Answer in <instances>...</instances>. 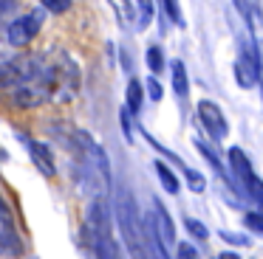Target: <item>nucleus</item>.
<instances>
[{
    "label": "nucleus",
    "instance_id": "6e6552de",
    "mask_svg": "<svg viewBox=\"0 0 263 259\" xmlns=\"http://www.w3.org/2000/svg\"><path fill=\"white\" fill-rule=\"evenodd\" d=\"M0 253H6L12 259L23 253V240L17 234V225H14V217L9 211L3 195H0Z\"/></svg>",
    "mask_w": 263,
    "mask_h": 259
},
{
    "label": "nucleus",
    "instance_id": "20e7f679",
    "mask_svg": "<svg viewBox=\"0 0 263 259\" xmlns=\"http://www.w3.org/2000/svg\"><path fill=\"white\" fill-rule=\"evenodd\" d=\"M116 223H119L125 248L130 251L133 259H150L147 251V223H142V214L136 208V200L127 189H119L116 195Z\"/></svg>",
    "mask_w": 263,
    "mask_h": 259
},
{
    "label": "nucleus",
    "instance_id": "a878e982",
    "mask_svg": "<svg viewBox=\"0 0 263 259\" xmlns=\"http://www.w3.org/2000/svg\"><path fill=\"white\" fill-rule=\"evenodd\" d=\"M14 6H17V0H0V26H3L6 17L14 11Z\"/></svg>",
    "mask_w": 263,
    "mask_h": 259
},
{
    "label": "nucleus",
    "instance_id": "bb28decb",
    "mask_svg": "<svg viewBox=\"0 0 263 259\" xmlns=\"http://www.w3.org/2000/svg\"><path fill=\"white\" fill-rule=\"evenodd\" d=\"M178 259H198V251H195L190 242H181V245H178Z\"/></svg>",
    "mask_w": 263,
    "mask_h": 259
},
{
    "label": "nucleus",
    "instance_id": "0eeeda50",
    "mask_svg": "<svg viewBox=\"0 0 263 259\" xmlns=\"http://www.w3.org/2000/svg\"><path fill=\"white\" fill-rule=\"evenodd\" d=\"M235 82L240 88H255L260 82V56H257V45L243 42L240 45V56L235 62Z\"/></svg>",
    "mask_w": 263,
    "mask_h": 259
},
{
    "label": "nucleus",
    "instance_id": "4468645a",
    "mask_svg": "<svg viewBox=\"0 0 263 259\" xmlns=\"http://www.w3.org/2000/svg\"><path fill=\"white\" fill-rule=\"evenodd\" d=\"M153 169H156V175H159L161 186H164V189L170 191V195H178L181 183H178V175L170 169V163H167V161H156V163H153Z\"/></svg>",
    "mask_w": 263,
    "mask_h": 259
},
{
    "label": "nucleus",
    "instance_id": "dca6fc26",
    "mask_svg": "<svg viewBox=\"0 0 263 259\" xmlns=\"http://www.w3.org/2000/svg\"><path fill=\"white\" fill-rule=\"evenodd\" d=\"M110 6H114V11H116L122 26H130V23L136 20V9H133L130 0H110Z\"/></svg>",
    "mask_w": 263,
    "mask_h": 259
},
{
    "label": "nucleus",
    "instance_id": "b1692460",
    "mask_svg": "<svg viewBox=\"0 0 263 259\" xmlns=\"http://www.w3.org/2000/svg\"><path fill=\"white\" fill-rule=\"evenodd\" d=\"M119 121H122V133H125V138L133 141V116H130L127 107H122V110H119Z\"/></svg>",
    "mask_w": 263,
    "mask_h": 259
},
{
    "label": "nucleus",
    "instance_id": "5701e85b",
    "mask_svg": "<svg viewBox=\"0 0 263 259\" xmlns=\"http://www.w3.org/2000/svg\"><path fill=\"white\" fill-rule=\"evenodd\" d=\"M71 3H74V0H40V6L46 11H51V14H65V11L71 9Z\"/></svg>",
    "mask_w": 263,
    "mask_h": 259
},
{
    "label": "nucleus",
    "instance_id": "412c9836",
    "mask_svg": "<svg viewBox=\"0 0 263 259\" xmlns=\"http://www.w3.org/2000/svg\"><path fill=\"white\" fill-rule=\"evenodd\" d=\"M184 225H187V231L195 236V240H206V236H210L206 225L201 223V220H195V217H184Z\"/></svg>",
    "mask_w": 263,
    "mask_h": 259
},
{
    "label": "nucleus",
    "instance_id": "9b49d317",
    "mask_svg": "<svg viewBox=\"0 0 263 259\" xmlns=\"http://www.w3.org/2000/svg\"><path fill=\"white\" fill-rule=\"evenodd\" d=\"M17 138L26 141V146H29V155H31V161H34V166L40 169L46 178H54V175H57V163H54V152L48 149V144L34 141V138H29V135H23V133H17Z\"/></svg>",
    "mask_w": 263,
    "mask_h": 259
},
{
    "label": "nucleus",
    "instance_id": "4be33fe9",
    "mask_svg": "<svg viewBox=\"0 0 263 259\" xmlns=\"http://www.w3.org/2000/svg\"><path fill=\"white\" fill-rule=\"evenodd\" d=\"M159 3H161V9H164L167 20L178 26V23H181V9H178V0H159Z\"/></svg>",
    "mask_w": 263,
    "mask_h": 259
},
{
    "label": "nucleus",
    "instance_id": "6ab92c4d",
    "mask_svg": "<svg viewBox=\"0 0 263 259\" xmlns=\"http://www.w3.org/2000/svg\"><path fill=\"white\" fill-rule=\"evenodd\" d=\"M139 9V28H147L153 23V0H136Z\"/></svg>",
    "mask_w": 263,
    "mask_h": 259
},
{
    "label": "nucleus",
    "instance_id": "cd10ccee",
    "mask_svg": "<svg viewBox=\"0 0 263 259\" xmlns=\"http://www.w3.org/2000/svg\"><path fill=\"white\" fill-rule=\"evenodd\" d=\"M221 240L232 242V245H249V240H246V236H240V234H232V231H221Z\"/></svg>",
    "mask_w": 263,
    "mask_h": 259
},
{
    "label": "nucleus",
    "instance_id": "a211bd4d",
    "mask_svg": "<svg viewBox=\"0 0 263 259\" xmlns=\"http://www.w3.org/2000/svg\"><path fill=\"white\" fill-rule=\"evenodd\" d=\"M144 59H147V68L153 71V76H159V73L164 71V54H161L159 45H150V48H147V56H144Z\"/></svg>",
    "mask_w": 263,
    "mask_h": 259
},
{
    "label": "nucleus",
    "instance_id": "7ed1b4c3",
    "mask_svg": "<svg viewBox=\"0 0 263 259\" xmlns=\"http://www.w3.org/2000/svg\"><path fill=\"white\" fill-rule=\"evenodd\" d=\"M85 245L93 259H122L119 245L114 240V225H110V211L105 197L91 200L85 214Z\"/></svg>",
    "mask_w": 263,
    "mask_h": 259
},
{
    "label": "nucleus",
    "instance_id": "423d86ee",
    "mask_svg": "<svg viewBox=\"0 0 263 259\" xmlns=\"http://www.w3.org/2000/svg\"><path fill=\"white\" fill-rule=\"evenodd\" d=\"M43 20H46V9H34V11H26V14L14 17L12 23L6 26V39L12 48H26L31 39L40 34L43 28Z\"/></svg>",
    "mask_w": 263,
    "mask_h": 259
},
{
    "label": "nucleus",
    "instance_id": "9d476101",
    "mask_svg": "<svg viewBox=\"0 0 263 259\" xmlns=\"http://www.w3.org/2000/svg\"><path fill=\"white\" fill-rule=\"evenodd\" d=\"M147 223H150V228H153L156 240L170 251V248L176 245V225H173V220H170V211H167L159 200H153V217H150Z\"/></svg>",
    "mask_w": 263,
    "mask_h": 259
},
{
    "label": "nucleus",
    "instance_id": "ddd939ff",
    "mask_svg": "<svg viewBox=\"0 0 263 259\" xmlns=\"http://www.w3.org/2000/svg\"><path fill=\"white\" fill-rule=\"evenodd\" d=\"M170 73H173V90H176V96H187L190 93V79H187V68H184L181 59H173L170 62Z\"/></svg>",
    "mask_w": 263,
    "mask_h": 259
},
{
    "label": "nucleus",
    "instance_id": "f3484780",
    "mask_svg": "<svg viewBox=\"0 0 263 259\" xmlns=\"http://www.w3.org/2000/svg\"><path fill=\"white\" fill-rule=\"evenodd\" d=\"M178 172H181V175H184V178H187V183H190V189H193V191H195V195H201V191H204V189H206V180H204V175H201V172H195V169H190V166H187V163H184V166H181V169H178Z\"/></svg>",
    "mask_w": 263,
    "mask_h": 259
},
{
    "label": "nucleus",
    "instance_id": "c85d7f7f",
    "mask_svg": "<svg viewBox=\"0 0 263 259\" xmlns=\"http://www.w3.org/2000/svg\"><path fill=\"white\" fill-rule=\"evenodd\" d=\"M212 259H240L238 253H232V251H223V253H215Z\"/></svg>",
    "mask_w": 263,
    "mask_h": 259
},
{
    "label": "nucleus",
    "instance_id": "393cba45",
    "mask_svg": "<svg viewBox=\"0 0 263 259\" xmlns=\"http://www.w3.org/2000/svg\"><path fill=\"white\" fill-rule=\"evenodd\" d=\"M147 96H150L153 101H161V96H164V88L159 84V79H156V76L147 79Z\"/></svg>",
    "mask_w": 263,
    "mask_h": 259
},
{
    "label": "nucleus",
    "instance_id": "39448f33",
    "mask_svg": "<svg viewBox=\"0 0 263 259\" xmlns=\"http://www.w3.org/2000/svg\"><path fill=\"white\" fill-rule=\"evenodd\" d=\"M227 161H229V172H232V183L238 186V189H243L246 197H252L255 203L263 206V180L255 175L246 152L238 149V146H232V149L227 152Z\"/></svg>",
    "mask_w": 263,
    "mask_h": 259
},
{
    "label": "nucleus",
    "instance_id": "f03ea898",
    "mask_svg": "<svg viewBox=\"0 0 263 259\" xmlns=\"http://www.w3.org/2000/svg\"><path fill=\"white\" fill-rule=\"evenodd\" d=\"M71 146L77 149L80 155V175H82V183L93 191V195L105 197V191L110 189V163H108V155L105 149L91 138L88 133L77 130L74 133V141Z\"/></svg>",
    "mask_w": 263,
    "mask_h": 259
},
{
    "label": "nucleus",
    "instance_id": "f8f14e48",
    "mask_svg": "<svg viewBox=\"0 0 263 259\" xmlns=\"http://www.w3.org/2000/svg\"><path fill=\"white\" fill-rule=\"evenodd\" d=\"M142 104H144V88L136 76L127 82V93H125V107L130 110V116H139L142 113Z\"/></svg>",
    "mask_w": 263,
    "mask_h": 259
},
{
    "label": "nucleus",
    "instance_id": "aec40b11",
    "mask_svg": "<svg viewBox=\"0 0 263 259\" xmlns=\"http://www.w3.org/2000/svg\"><path fill=\"white\" fill-rule=\"evenodd\" d=\"M243 225L255 234H263V208L260 211H246L243 214Z\"/></svg>",
    "mask_w": 263,
    "mask_h": 259
},
{
    "label": "nucleus",
    "instance_id": "1a4fd4ad",
    "mask_svg": "<svg viewBox=\"0 0 263 259\" xmlns=\"http://www.w3.org/2000/svg\"><path fill=\"white\" fill-rule=\"evenodd\" d=\"M198 121H201V127L206 130V135H210L212 141H223L227 138V133H229V124H227V118H223V113H221V107L215 104V101H198Z\"/></svg>",
    "mask_w": 263,
    "mask_h": 259
},
{
    "label": "nucleus",
    "instance_id": "2eb2a0df",
    "mask_svg": "<svg viewBox=\"0 0 263 259\" xmlns=\"http://www.w3.org/2000/svg\"><path fill=\"white\" fill-rule=\"evenodd\" d=\"M195 146H198V152H201V155H204L206 161H210L212 166H215V172L223 178V183H229V172H227V166L221 163V158H218V152H215V149H212V144H210V141L195 138Z\"/></svg>",
    "mask_w": 263,
    "mask_h": 259
},
{
    "label": "nucleus",
    "instance_id": "f257e3e1",
    "mask_svg": "<svg viewBox=\"0 0 263 259\" xmlns=\"http://www.w3.org/2000/svg\"><path fill=\"white\" fill-rule=\"evenodd\" d=\"M14 107H40L57 96V73L54 62L46 54H14L12 73L3 88Z\"/></svg>",
    "mask_w": 263,
    "mask_h": 259
}]
</instances>
